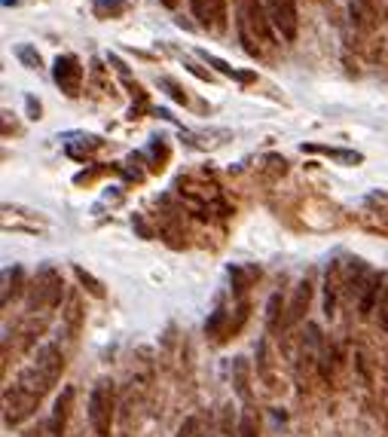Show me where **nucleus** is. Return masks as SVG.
<instances>
[{"instance_id": "1", "label": "nucleus", "mask_w": 388, "mask_h": 437, "mask_svg": "<svg viewBox=\"0 0 388 437\" xmlns=\"http://www.w3.org/2000/svg\"><path fill=\"white\" fill-rule=\"evenodd\" d=\"M236 28H238V40L245 43L248 55H257V59H260V55L272 52L275 28L269 22V13H266V4H260V0H238Z\"/></svg>"}, {"instance_id": "2", "label": "nucleus", "mask_w": 388, "mask_h": 437, "mask_svg": "<svg viewBox=\"0 0 388 437\" xmlns=\"http://www.w3.org/2000/svg\"><path fill=\"white\" fill-rule=\"evenodd\" d=\"M61 373H64V355H61L59 346H52L49 342V346H43L40 352H37L34 364L22 370V376L16 379V385L22 388V392L34 395L37 401H43V395L59 383Z\"/></svg>"}, {"instance_id": "3", "label": "nucleus", "mask_w": 388, "mask_h": 437, "mask_svg": "<svg viewBox=\"0 0 388 437\" xmlns=\"http://www.w3.org/2000/svg\"><path fill=\"white\" fill-rule=\"evenodd\" d=\"M116 416V388L110 379H98L89 395V425L98 437H110Z\"/></svg>"}, {"instance_id": "4", "label": "nucleus", "mask_w": 388, "mask_h": 437, "mask_svg": "<svg viewBox=\"0 0 388 437\" xmlns=\"http://www.w3.org/2000/svg\"><path fill=\"white\" fill-rule=\"evenodd\" d=\"M61 275L55 273L52 266H43L37 273L34 285H31V300H28V309L37 312V309H55L61 303Z\"/></svg>"}, {"instance_id": "5", "label": "nucleus", "mask_w": 388, "mask_h": 437, "mask_svg": "<svg viewBox=\"0 0 388 437\" xmlns=\"http://www.w3.org/2000/svg\"><path fill=\"white\" fill-rule=\"evenodd\" d=\"M269 22L275 28V34H281L284 40H293L300 31V18H297V0H263Z\"/></svg>"}, {"instance_id": "6", "label": "nucleus", "mask_w": 388, "mask_h": 437, "mask_svg": "<svg viewBox=\"0 0 388 437\" xmlns=\"http://www.w3.org/2000/svg\"><path fill=\"white\" fill-rule=\"evenodd\" d=\"M52 80L64 95L77 98L80 95V86H83V64L77 55H59L52 64Z\"/></svg>"}, {"instance_id": "7", "label": "nucleus", "mask_w": 388, "mask_h": 437, "mask_svg": "<svg viewBox=\"0 0 388 437\" xmlns=\"http://www.w3.org/2000/svg\"><path fill=\"white\" fill-rule=\"evenodd\" d=\"M37 397L34 395H28V392H22L16 383H13V388H6L4 392V422L13 429V425H18V422H25L28 416H31L34 410H37Z\"/></svg>"}, {"instance_id": "8", "label": "nucleus", "mask_w": 388, "mask_h": 437, "mask_svg": "<svg viewBox=\"0 0 388 437\" xmlns=\"http://www.w3.org/2000/svg\"><path fill=\"white\" fill-rule=\"evenodd\" d=\"M196 22L211 34L226 31V0H190Z\"/></svg>"}, {"instance_id": "9", "label": "nucleus", "mask_w": 388, "mask_h": 437, "mask_svg": "<svg viewBox=\"0 0 388 437\" xmlns=\"http://www.w3.org/2000/svg\"><path fill=\"white\" fill-rule=\"evenodd\" d=\"M71 404H73V388L64 385L61 395L55 397V404H52V416H49V422H46V437H64L68 416H71Z\"/></svg>"}, {"instance_id": "10", "label": "nucleus", "mask_w": 388, "mask_h": 437, "mask_svg": "<svg viewBox=\"0 0 388 437\" xmlns=\"http://www.w3.org/2000/svg\"><path fill=\"white\" fill-rule=\"evenodd\" d=\"M309 303H312V282H309V278H303V282L293 287V297H291V303H288V312H284V330L306 318Z\"/></svg>"}, {"instance_id": "11", "label": "nucleus", "mask_w": 388, "mask_h": 437, "mask_svg": "<svg viewBox=\"0 0 388 437\" xmlns=\"http://www.w3.org/2000/svg\"><path fill=\"white\" fill-rule=\"evenodd\" d=\"M348 18L358 31L370 34L380 28V9H376V0H348Z\"/></svg>"}, {"instance_id": "12", "label": "nucleus", "mask_w": 388, "mask_h": 437, "mask_svg": "<svg viewBox=\"0 0 388 437\" xmlns=\"http://www.w3.org/2000/svg\"><path fill=\"white\" fill-rule=\"evenodd\" d=\"M339 294H343V266H339V260L327 266V275H325V315L337 312V303H339Z\"/></svg>"}, {"instance_id": "13", "label": "nucleus", "mask_w": 388, "mask_h": 437, "mask_svg": "<svg viewBox=\"0 0 388 437\" xmlns=\"http://www.w3.org/2000/svg\"><path fill=\"white\" fill-rule=\"evenodd\" d=\"M233 385H236V395L245 404H251V364H248V358L233 361Z\"/></svg>"}, {"instance_id": "14", "label": "nucleus", "mask_w": 388, "mask_h": 437, "mask_svg": "<svg viewBox=\"0 0 388 437\" xmlns=\"http://www.w3.org/2000/svg\"><path fill=\"white\" fill-rule=\"evenodd\" d=\"M380 297H382V278L370 275V278H367V285H364L361 300H358V312H361L364 318H367V315H373L376 306H380Z\"/></svg>"}, {"instance_id": "15", "label": "nucleus", "mask_w": 388, "mask_h": 437, "mask_svg": "<svg viewBox=\"0 0 388 437\" xmlns=\"http://www.w3.org/2000/svg\"><path fill=\"white\" fill-rule=\"evenodd\" d=\"M229 324H233V318H229L226 306H224V300H220L214 306V312H211V318L205 321V333L208 337H214V340H226L229 337Z\"/></svg>"}, {"instance_id": "16", "label": "nucleus", "mask_w": 388, "mask_h": 437, "mask_svg": "<svg viewBox=\"0 0 388 437\" xmlns=\"http://www.w3.org/2000/svg\"><path fill=\"white\" fill-rule=\"evenodd\" d=\"M281 312H288V306H284L281 291H275L269 297V306H266V330H269V333L284 330V315Z\"/></svg>"}, {"instance_id": "17", "label": "nucleus", "mask_w": 388, "mask_h": 437, "mask_svg": "<svg viewBox=\"0 0 388 437\" xmlns=\"http://www.w3.org/2000/svg\"><path fill=\"white\" fill-rule=\"evenodd\" d=\"M257 275H260V269H257V266H233V269H229V278H233V287H236L238 300H245V291L251 287V282Z\"/></svg>"}, {"instance_id": "18", "label": "nucleus", "mask_w": 388, "mask_h": 437, "mask_svg": "<svg viewBox=\"0 0 388 437\" xmlns=\"http://www.w3.org/2000/svg\"><path fill=\"white\" fill-rule=\"evenodd\" d=\"M199 59L205 61V64H211V68H217L220 73H224V77H233V80H238V83H251V80H254V73H245V71L229 68L224 59H217V55H211V52H205V49H199Z\"/></svg>"}, {"instance_id": "19", "label": "nucleus", "mask_w": 388, "mask_h": 437, "mask_svg": "<svg viewBox=\"0 0 388 437\" xmlns=\"http://www.w3.org/2000/svg\"><path fill=\"white\" fill-rule=\"evenodd\" d=\"M306 150L325 153V156H330V160H337L343 165H361L364 162V153H358V150H339V147H306Z\"/></svg>"}, {"instance_id": "20", "label": "nucleus", "mask_w": 388, "mask_h": 437, "mask_svg": "<svg viewBox=\"0 0 388 437\" xmlns=\"http://www.w3.org/2000/svg\"><path fill=\"white\" fill-rule=\"evenodd\" d=\"M238 437H260V416L251 404H245L238 416Z\"/></svg>"}, {"instance_id": "21", "label": "nucleus", "mask_w": 388, "mask_h": 437, "mask_svg": "<svg viewBox=\"0 0 388 437\" xmlns=\"http://www.w3.org/2000/svg\"><path fill=\"white\" fill-rule=\"evenodd\" d=\"M22 282H25V273L22 266L16 269H6V287H4V306H9V300H16L22 294Z\"/></svg>"}, {"instance_id": "22", "label": "nucleus", "mask_w": 388, "mask_h": 437, "mask_svg": "<svg viewBox=\"0 0 388 437\" xmlns=\"http://www.w3.org/2000/svg\"><path fill=\"white\" fill-rule=\"evenodd\" d=\"M257 376L272 379V352H269V337H263V340H260V346H257Z\"/></svg>"}, {"instance_id": "23", "label": "nucleus", "mask_w": 388, "mask_h": 437, "mask_svg": "<svg viewBox=\"0 0 388 437\" xmlns=\"http://www.w3.org/2000/svg\"><path fill=\"white\" fill-rule=\"evenodd\" d=\"M73 275H77V282H80L83 287H86V291H89L92 297H95V300H104V294H107V291H104V285H101L92 273H86L83 266H73Z\"/></svg>"}, {"instance_id": "24", "label": "nucleus", "mask_w": 388, "mask_h": 437, "mask_svg": "<svg viewBox=\"0 0 388 437\" xmlns=\"http://www.w3.org/2000/svg\"><path fill=\"white\" fill-rule=\"evenodd\" d=\"M16 59L25 64L28 71H40V52L34 49V46H28V43H22V46H16Z\"/></svg>"}, {"instance_id": "25", "label": "nucleus", "mask_w": 388, "mask_h": 437, "mask_svg": "<svg viewBox=\"0 0 388 437\" xmlns=\"http://www.w3.org/2000/svg\"><path fill=\"white\" fill-rule=\"evenodd\" d=\"M220 434L224 437H238V422H233V404L220 410Z\"/></svg>"}, {"instance_id": "26", "label": "nucleus", "mask_w": 388, "mask_h": 437, "mask_svg": "<svg viewBox=\"0 0 388 437\" xmlns=\"http://www.w3.org/2000/svg\"><path fill=\"white\" fill-rule=\"evenodd\" d=\"M95 13L114 18L119 13H126V0H95Z\"/></svg>"}, {"instance_id": "27", "label": "nucleus", "mask_w": 388, "mask_h": 437, "mask_svg": "<svg viewBox=\"0 0 388 437\" xmlns=\"http://www.w3.org/2000/svg\"><path fill=\"white\" fill-rule=\"evenodd\" d=\"M178 437H205V434H202V422L196 419V416L183 419V422H181V429H178Z\"/></svg>"}, {"instance_id": "28", "label": "nucleus", "mask_w": 388, "mask_h": 437, "mask_svg": "<svg viewBox=\"0 0 388 437\" xmlns=\"http://www.w3.org/2000/svg\"><path fill=\"white\" fill-rule=\"evenodd\" d=\"M159 86H162V89H169V95H171L174 101H178V104H187V92H183L171 77H162V80H159Z\"/></svg>"}, {"instance_id": "29", "label": "nucleus", "mask_w": 388, "mask_h": 437, "mask_svg": "<svg viewBox=\"0 0 388 437\" xmlns=\"http://www.w3.org/2000/svg\"><path fill=\"white\" fill-rule=\"evenodd\" d=\"M376 312H380V324L388 330V287H382V297H380V306H376Z\"/></svg>"}, {"instance_id": "30", "label": "nucleus", "mask_w": 388, "mask_h": 437, "mask_svg": "<svg viewBox=\"0 0 388 437\" xmlns=\"http://www.w3.org/2000/svg\"><path fill=\"white\" fill-rule=\"evenodd\" d=\"M183 68H187V71L193 73V77H199V80H205V83L211 80V71H202L196 61H183Z\"/></svg>"}, {"instance_id": "31", "label": "nucleus", "mask_w": 388, "mask_h": 437, "mask_svg": "<svg viewBox=\"0 0 388 437\" xmlns=\"http://www.w3.org/2000/svg\"><path fill=\"white\" fill-rule=\"evenodd\" d=\"M25 104H28V116H31V119H40V101H37L34 95H28Z\"/></svg>"}, {"instance_id": "32", "label": "nucleus", "mask_w": 388, "mask_h": 437, "mask_svg": "<svg viewBox=\"0 0 388 437\" xmlns=\"http://www.w3.org/2000/svg\"><path fill=\"white\" fill-rule=\"evenodd\" d=\"M159 4H162V6H169V9H174V6L181 4V0H159Z\"/></svg>"}, {"instance_id": "33", "label": "nucleus", "mask_w": 388, "mask_h": 437, "mask_svg": "<svg viewBox=\"0 0 388 437\" xmlns=\"http://www.w3.org/2000/svg\"><path fill=\"white\" fill-rule=\"evenodd\" d=\"M40 434H43V431H37V429H31V431H25L22 437H40Z\"/></svg>"}, {"instance_id": "34", "label": "nucleus", "mask_w": 388, "mask_h": 437, "mask_svg": "<svg viewBox=\"0 0 388 437\" xmlns=\"http://www.w3.org/2000/svg\"><path fill=\"white\" fill-rule=\"evenodd\" d=\"M4 4H6V6H9V4H18V0H4Z\"/></svg>"}]
</instances>
